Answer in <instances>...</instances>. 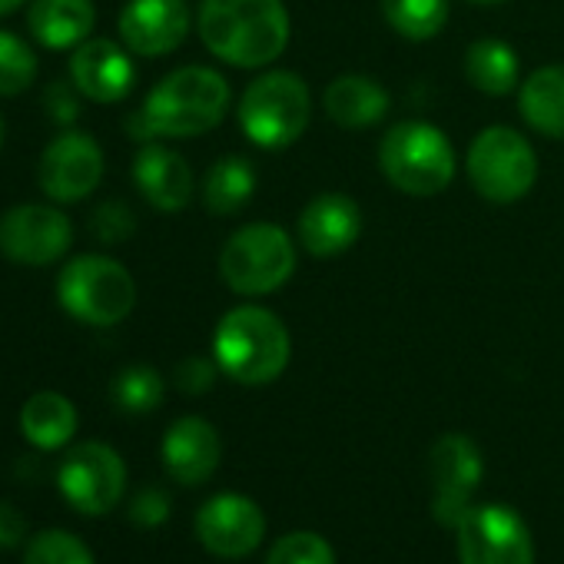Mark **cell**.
I'll list each match as a JSON object with an SVG mask.
<instances>
[{"mask_svg": "<svg viewBox=\"0 0 564 564\" xmlns=\"http://www.w3.org/2000/svg\"><path fill=\"white\" fill-rule=\"evenodd\" d=\"M70 80L94 104H120L123 97L133 94L137 67H133L127 47H120L107 37H94L74 51Z\"/></svg>", "mask_w": 564, "mask_h": 564, "instance_id": "2e32d148", "label": "cell"}, {"mask_svg": "<svg viewBox=\"0 0 564 564\" xmlns=\"http://www.w3.org/2000/svg\"><path fill=\"white\" fill-rule=\"evenodd\" d=\"M80 90H77V84L70 80H54L47 90H44V107H47V113L57 120V123H74L77 117H80Z\"/></svg>", "mask_w": 564, "mask_h": 564, "instance_id": "d6a6232c", "label": "cell"}, {"mask_svg": "<svg viewBox=\"0 0 564 564\" xmlns=\"http://www.w3.org/2000/svg\"><path fill=\"white\" fill-rule=\"evenodd\" d=\"M113 402L123 412L143 415L163 402V376L153 366H130L113 379Z\"/></svg>", "mask_w": 564, "mask_h": 564, "instance_id": "83f0119b", "label": "cell"}, {"mask_svg": "<svg viewBox=\"0 0 564 564\" xmlns=\"http://www.w3.org/2000/svg\"><path fill=\"white\" fill-rule=\"evenodd\" d=\"M196 28L206 51L239 70L269 67L290 47V11L282 0H203Z\"/></svg>", "mask_w": 564, "mask_h": 564, "instance_id": "6da1fadb", "label": "cell"}, {"mask_svg": "<svg viewBox=\"0 0 564 564\" xmlns=\"http://www.w3.org/2000/svg\"><path fill=\"white\" fill-rule=\"evenodd\" d=\"M379 166L395 189L409 196H438L455 180V147L438 127L405 120L382 137Z\"/></svg>", "mask_w": 564, "mask_h": 564, "instance_id": "52a82bcc", "label": "cell"}, {"mask_svg": "<svg viewBox=\"0 0 564 564\" xmlns=\"http://www.w3.org/2000/svg\"><path fill=\"white\" fill-rule=\"evenodd\" d=\"M41 189L54 203H80L104 180V150L84 130H67L47 143L37 166Z\"/></svg>", "mask_w": 564, "mask_h": 564, "instance_id": "4fadbf2b", "label": "cell"}, {"mask_svg": "<svg viewBox=\"0 0 564 564\" xmlns=\"http://www.w3.org/2000/svg\"><path fill=\"white\" fill-rule=\"evenodd\" d=\"M300 242L313 256H339L356 246L362 232V209L349 193H319L300 213Z\"/></svg>", "mask_w": 564, "mask_h": 564, "instance_id": "e0dca14e", "label": "cell"}, {"mask_svg": "<svg viewBox=\"0 0 564 564\" xmlns=\"http://www.w3.org/2000/svg\"><path fill=\"white\" fill-rule=\"evenodd\" d=\"M471 4H501V0H471Z\"/></svg>", "mask_w": 564, "mask_h": 564, "instance_id": "8d00e7d4", "label": "cell"}, {"mask_svg": "<svg viewBox=\"0 0 564 564\" xmlns=\"http://www.w3.org/2000/svg\"><path fill=\"white\" fill-rule=\"evenodd\" d=\"M74 223L64 209L24 203L0 216V252L21 265H51L67 256Z\"/></svg>", "mask_w": 564, "mask_h": 564, "instance_id": "7c38bea8", "label": "cell"}, {"mask_svg": "<svg viewBox=\"0 0 564 564\" xmlns=\"http://www.w3.org/2000/svg\"><path fill=\"white\" fill-rule=\"evenodd\" d=\"M57 300L64 313L74 316L77 323L110 329L133 313L137 282L123 262L100 252H87L61 269Z\"/></svg>", "mask_w": 564, "mask_h": 564, "instance_id": "277c9868", "label": "cell"}, {"mask_svg": "<svg viewBox=\"0 0 564 564\" xmlns=\"http://www.w3.org/2000/svg\"><path fill=\"white\" fill-rule=\"evenodd\" d=\"M313 117V97L300 74L269 70L239 97V127L262 150L293 147Z\"/></svg>", "mask_w": 564, "mask_h": 564, "instance_id": "5b68a950", "label": "cell"}, {"mask_svg": "<svg viewBox=\"0 0 564 564\" xmlns=\"http://www.w3.org/2000/svg\"><path fill=\"white\" fill-rule=\"evenodd\" d=\"M133 183L143 193V199L160 213H180L193 199V170L189 163L163 147V143H143L133 160Z\"/></svg>", "mask_w": 564, "mask_h": 564, "instance_id": "ac0fdd59", "label": "cell"}, {"mask_svg": "<svg viewBox=\"0 0 564 564\" xmlns=\"http://www.w3.org/2000/svg\"><path fill=\"white\" fill-rule=\"evenodd\" d=\"M481 471H485L481 448L468 435L448 432L432 445L429 475L435 481L432 511H435L438 524H445V528L462 524V518L471 511V495L481 481Z\"/></svg>", "mask_w": 564, "mask_h": 564, "instance_id": "8fae6325", "label": "cell"}, {"mask_svg": "<svg viewBox=\"0 0 564 564\" xmlns=\"http://www.w3.org/2000/svg\"><path fill=\"white\" fill-rule=\"evenodd\" d=\"M290 329L262 306L229 310L213 333V359L223 376L242 386L275 382L290 366Z\"/></svg>", "mask_w": 564, "mask_h": 564, "instance_id": "7a4b0ae2", "label": "cell"}, {"mask_svg": "<svg viewBox=\"0 0 564 564\" xmlns=\"http://www.w3.org/2000/svg\"><path fill=\"white\" fill-rule=\"evenodd\" d=\"M24 4V0H0V18H8V14H14L18 8Z\"/></svg>", "mask_w": 564, "mask_h": 564, "instance_id": "d590c367", "label": "cell"}, {"mask_svg": "<svg viewBox=\"0 0 564 564\" xmlns=\"http://www.w3.org/2000/svg\"><path fill=\"white\" fill-rule=\"evenodd\" d=\"M219 455V432L199 415L176 419L163 435V465L180 485H203L216 471Z\"/></svg>", "mask_w": 564, "mask_h": 564, "instance_id": "d6986e66", "label": "cell"}, {"mask_svg": "<svg viewBox=\"0 0 564 564\" xmlns=\"http://www.w3.org/2000/svg\"><path fill=\"white\" fill-rule=\"evenodd\" d=\"M296 272V242L275 223L236 229L219 252V275L236 296H269Z\"/></svg>", "mask_w": 564, "mask_h": 564, "instance_id": "8992f818", "label": "cell"}, {"mask_svg": "<svg viewBox=\"0 0 564 564\" xmlns=\"http://www.w3.org/2000/svg\"><path fill=\"white\" fill-rule=\"evenodd\" d=\"M229 84L209 67H180L166 74L143 100V123L153 137L189 140L223 123L229 110Z\"/></svg>", "mask_w": 564, "mask_h": 564, "instance_id": "3957f363", "label": "cell"}, {"mask_svg": "<svg viewBox=\"0 0 564 564\" xmlns=\"http://www.w3.org/2000/svg\"><path fill=\"white\" fill-rule=\"evenodd\" d=\"M518 110L534 133L564 140V67H538L518 90Z\"/></svg>", "mask_w": 564, "mask_h": 564, "instance_id": "7402d4cb", "label": "cell"}, {"mask_svg": "<svg viewBox=\"0 0 564 564\" xmlns=\"http://www.w3.org/2000/svg\"><path fill=\"white\" fill-rule=\"evenodd\" d=\"M196 534L216 557H246L262 544L265 518L262 508L236 491L209 498L196 514Z\"/></svg>", "mask_w": 564, "mask_h": 564, "instance_id": "5bb4252c", "label": "cell"}, {"mask_svg": "<svg viewBox=\"0 0 564 564\" xmlns=\"http://www.w3.org/2000/svg\"><path fill=\"white\" fill-rule=\"evenodd\" d=\"M24 564H94V554L70 531H44L31 541Z\"/></svg>", "mask_w": 564, "mask_h": 564, "instance_id": "f546056e", "label": "cell"}, {"mask_svg": "<svg viewBox=\"0 0 564 564\" xmlns=\"http://www.w3.org/2000/svg\"><path fill=\"white\" fill-rule=\"evenodd\" d=\"M61 495L84 514H107L127 488L123 458L104 442L74 445L57 471Z\"/></svg>", "mask_w": 564, "mask_h": 564, "instance_id": "30bf717a", "label": "cell"}, {"mask_svg": "<svg viewBox=\"0 0 564 564\" xmlns=\"http://www.w3.org/2000/svg\"><path fill=\"white\" fill-rule=\"evenodd\" d=\"M468 180L488 203H518L538 180V156L528 137L511 127H485L468 147Z\"/></svg>", "mask_w": 564, "mask_h": 564, "instance_id": "ba28073f", "label": "cell"}, {"mask_svg": "<svg viewBox=\"0 0 564 564\" xmlns=\"http://www.w3.org/2000/svg\"><path fill=\"white\" fill-rule=\"evenodd\" d=\"M382 14L405 41H432L448 24V0H382Z\"/></svg>", "mask_w": 564, "mask_h": 564, "instance_id": "484cf974", "label": "cell"}, {"mask_svg": "<svg viewBox=\"0 0 564 564\" xmlns=\"http://www.w3.org/2000/svg\"><path fill=\"white\" fill-rule=\"evenodd\" d=\"M28 24L51 51H70L90 41L97 24L94 0H34Z\"/></svg>", "mask_w": 564, "mask_h": 564, "instance_id": "44dd1931", "label": "cell"}, {"mask_svg": "<svg viewBox=\"0 0 564 564\" xmlns=\"http://www.w3.org/2000/svg\"><path fill=\"white\" fill-rule=\"evenodd\" d=\"M455 531L462 564H534V538L514 508L471 505Z\"/></svg>", "mask_w": 564, "mask_h": 564, "instance_id": "9c48e42d", "label": "cell"}, {"mask_svg": "<svg viewBox=\"0 0 564 564\" xmlns=\"http://www.w3.org/2000/svg\"><path fill=\"white\" fill-rule=\"evenodd\" d=\"M21 432L44 452L64 448L77 432V409L61 392H37L21 409Z\"/></svg>", "mask_w": 564, "mask_h": 564, "instance_id": "603a6c76", "label": "cell"}, {"mask_svg": "<svg viewBox=\"0 0 564 564\" xmlns=\"http://www.w3.org/2000/svg\"><path fill=\"white\" fill-rule=\"evenodd\" d=\"M216 369H219L216 359L209 362V359H203V356H189V359H183V362L176 366L173 379H176L180 392H186V395H203V392L213 389Z\"/></svg>", "mask_w": 564, "mask_h": 564, "instance_id": "1f68e13d", "label": "cell"}, {"mask_svg": "<svg viewBox=\"0 0 564 564\" xmlns=\"http://www.w3.org/2000/svg\"><path fill=\"white\" fill-rule=\"evenodd\" d=\"M256 193V170L246 156H223L206 170L203 203L213 216H236Z\"/></svg>", "mask_w": 564, "mask_h": 564, "instance_id": "d4e9b609", "label": "cell"}, {"mask_svg": "<svg viewBox=\"0 0 564 564\" xmlns=\"http://www.w3.org/2000/svg\"><path fill=\"white\" fill-rule=\"evenodd\" d=\"M189 34V8L183 0H130L120 11V37L130 54H173Z\"/></svg>", "mask_w": 564, "mask_h": 564, "instance_id": "9a60e30c", "label": "cell"}, {"mask_svg": "<svg viewBox=\"0 0 564 564\" xmlns=\"http://www.w3.org/2000/svg\"><path fill=\"white\" fill-rule=\"evenodd\" d=\"M170 518V498L163 488H143L130 505V521L137 528H160Z\"/></svg>", "mask_w": 564, "mask_h": 564, "instance_id": "836d02e7", "label": "cell"}, {"mask_svg": "<svg viewBox=\"0 0 564 564\" xmlns=\"http://www.w3.org/2000/svg\"><path fill=\"white\" fill-rule=\"evenodd\" d=\"M518 54L511 44L481 37L465 51V77L488 97H508L518 87Z\"/></svg>", "mask_w": 564, "mask_h": 564, "instance_id": "cb8c5ba5", "label": "cell"}, {"mask_svg": "<svg viewBox=\"0 0 564 564\" xmlns=\"http://www.w3.org/2000/svg\"><path fill=\"white\" fill-rule=\"evenodd\" d=\"M133 229H137V216H133V209H130L127 203H120V199L100 203V206L94 209V216H90V232H94L100 242H107V246L127 242V239L133 236Z\"/></svg>", "mask_w": 564, "mask_h": 564, "instance_id": "4dcf8cb0", "label": "cell"}, {"mask_svg": "<svg viewBox=\"0 0 564 564\" xmlns=\"http://www.w3.org/2000/svg\"><path fill=\"white\" fill-rule=\"evenodd\" d=\"M323 104H326V113L333 123L346 127V130H366V127H376L389 117L392 110V97L389 90L372 80V77H362V74H343L336 77L326 94H323Z\"/></svg>", "mask_w": 564, "mask_h": 564, "instance_id": "ffe728a7", "label": "cell"}, {"mask_svg": "<svg viewBox=\"0 0 564 564\" xmlns=\"http://www.w3.org/2000/svg\"><path fill=\"white\" fill-rule=\"evenodd\" d=\"M265 564H336L333 544L316 531H293L269 547Z\"/></svg>", "mask_w": 564, "mask_h": 564, "instance_id": "f1b7e54d", "label": "cell"}, {"mask_svg": "<svg viewBox=\"0 0 564 564\" xmlns=\"http://www.w3.org/2000/svg\"><path fill=\"white\" fill-rule=\"evenodd\" d=\"M24 528H28V524H24V514H21L18 508H11V505L0 501V551H8V547L21 544Z\"/></svg>", "mask_w": 564, "mask_h": 564, "instance_id": "e575fe53", "label": "cell"}, {"mask_svg": "<svg viewBox=\"0 0 564 564\" xmlns=\"http://www.w3.org/2000/svg\"><path fill=\"white\" fill-rule=\"evenodd\" d=\"M37 80V54L11 31H0V97H18Z\"/></svg>", "mask_w": 564, "mask_h": 564, "instance_id": "4316f807", "label": "cell"}, {"mask_svg": "<svg viewBox=\"0 0 564 564\" xmlns=\"http://www.w3.org/2000/svg\"><path fill=\"white\" fill-rule=\"evenodd\" d=\"M0 143H4V120H0Z\"/></svg>", "mask_w": 564, "mask_h": 564, "instance_id": "74e56055", "label": "cell"}]
</instances>
